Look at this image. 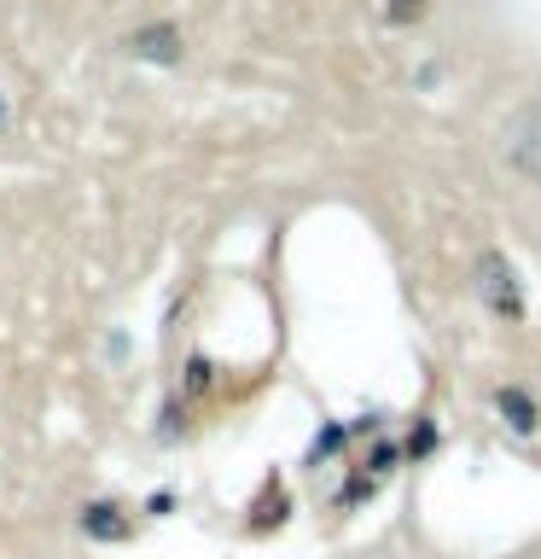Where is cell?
<instances>
[{"label":"cell","instance_id":"cell-1","mask_svg":"<svg viewBox=\"0 0 541 559\" xmlns=\"http://www.w3.org/2000/svg\"><path fill=\"white\" fill-rule=\"evenodd\" d=\"M129 52H134V59L175 64V59H181V35H175L169 24H157V29H134V35H129Z\"/></svg>","mask_w":541,"mask_h":559},{"label":"cell","instance_id":"cell-2","mask_svg":"<svg viewBox=\"0 0 541 559\" xmlns=\"http://www.w3.org/2000/svg\"><path fill=\"white\" fill-rule=\"evenodd\" d=\"M501 408H506V419H513L518 431H530V426H536V402H524L518 391H501Z\"/></svg>","mask_w":541,"mask_h":559},{"label":"cell","instance_id":"cell-3","mask_svg":"<svg viewBox=\"0 0 541 559\" xmlns=\"http://www.w3.org/2000/svg\"><path fill=\"white\" fill-rule=\"evenodd\" d=\"M390 17H401V24H408V17H419V0H396Z\"/></svg>","mask_w":541,"mask_h":559},{"label":"cell","instance_id":"cell-4","mask_svg":"<svg viewBox=\"0 0 541 559\" xmlns=\"http://www.w3.org/2000/svg\"><path fill=\"white\" fill-rule=\"evenodd\" d=\"M0 122H7V94H0Z\"/></svg>","mask_w":541,"mask_h":559}]
</instances>
